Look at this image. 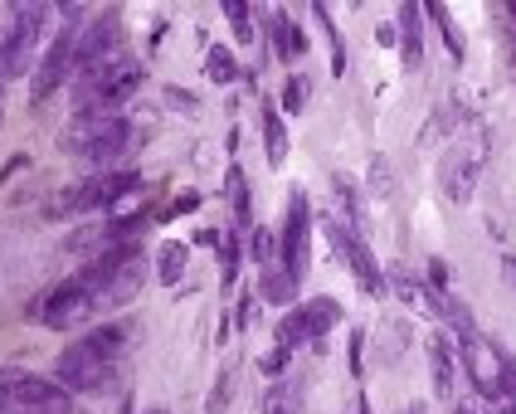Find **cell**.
Segmentation results:
<instances>
[{"mask_svg": "<svg viewBox=\"0 0 516 414\" xmlns=\"http://www.w3.org/2000/svg\"><path fill=\"white\" fill-rule=\"evenodd\" d=\"M502 273H507V278L516 283V259H507V264H502Z\"/></svg>", "mask_w": 516, "mask_h": 414, "instance_id": "cell-34", "label": "cell"}, {"mask_svg": "<svg viewBox=\"0 0 516 414\" xmlns=\"http://www.w3.org/2000/svg\"><path fill=\"white\" fill-rule=\"evenodd\" d=\"M297 395H302V385H297V380L273 385V390L263 395V414H297L302 410V400H297Z\"/></svg>", "mask_w": 516, "mask_h": 414, "instance_id": "cell-20", "label": "cell"}, {"mask_svg": "<svg viewBox=\"0 0 516 414\" xmlns=\"http://www.w3.org/2000/svg\"><path fill=\"white\" fill-rule=\"evenodd\" d=\"M74 30H59V39L44 49V59H39V69H35V103H44L64 78L74 74Z\"/></svg>", "mask_w": 516, "mask_h": 414, "instance_id": "cell-13", "label": "cell"}, {"mask_svg": "<svg viewBox=\"0 0 516 414\" xmlns=\"http://www.w3.org/2000/svg\"><path fill=\"white\" fill-rule=\"evenodd\" d=\"M453 414H468V410H463V405H453Z\"/></svg>", "mask_w": 516, "mask_h": 414, "instance_id": "cell-35", "label": "cell"}, {"mask_svg": "<svg viewBox=\"0 0 516 414\" xmlns=\"http://www.w3.org/2000/svg\"><path fill=\"white\" fill-rule=\"evenodd\" d=\"M263 147H268L273 166H283V156H288V127H283L278 108H268V103H263Z\"/></svg>", "mask_w": 516, "mask_h": 414, "instance_id": "cell-18", "label": "cell"}, {"mask_svg": "<svg viewBox=\"0 0 516 414\" xmlns=\"http://www.w3.org/2000/svg\"><path fill=\"white\" fill-rule=\"evenodd\" d=\"M185 259H190V249H185V244H166V249H161V259H156V273H161V283H181Z\"/></svg>", "mask_w": 516, "mask_h": 414, "instance_id": "cell-21", "label": "cell"}, {"mask_svg": "<svg viewBox=\"0 0 516 414\" xmlns=\"http://www.w3.org/2000/svg\"><path fill=\"white\" fill-rule=\"evenodd\" d=\"M117 346H122V332H117V327H103V332H93V337L74 341V346H69V351L54 361V385H59L64 395L98 390V385L112 376Z\"/></svg>", "mask_w": 516, "mask_h": 414, "instance_id": "cell-2", "label": "cell"}, {"mask_svg": "<svg viewBox=\"0 0 516 414\" xmlns=\"http://www.w3.org/2000/svg\"><path fill=\"white\" fill-rule=\"evenodd\" d=\"M64 147L83 156L88 166H112L132 147V122H122V117H78L69 127V137H64Z\"/></svg>", "mask_w": 516, "mask_h": 414, "instance_id": "cell-4", "label": "cell"}, {"mask_svg": "<svg viewBox=\"0 0 516 414\" xmlns=\"http://www.w3.org/2000/svg\"><path fill=\"white\" fill-rule=\"evenodd\" d=\"M44 20H49V5H15L10 35H0V78H15L30 69Z\"/></svg>", "mask_w": 516, "mask_h": 414, "instance_id": "cell-6", "label": "cell"}, {"mask_svg": "<svg viewBox=\"0 0 516 414\" xmlns=\"http://www.w3.org/2000/svg\"><path fill=\"white\" fill-rule=\"evenodd\" d=\"M370 190H375V195H390V171H385V156H375V161H370Z\"/></svg>", "mask_w": 516, "mask_h": 414, "instance_id": "cell-31", "label": "cell"}, {"mask_svg": "<svg viewBox=\"0 0 516 414\" xmlns=\"http://www.w3.org/2000/svg\"><path fill=\"white\" fill-rule=\"evenodd\" d=\"M390 283H395V293H400L405 302H424V298H429V293H424V283H419V278H414L405 264L390 268ZM390 283H385V288H390Z\"/></svg>", "mask_w": 516, "mask_h": 414, "instance_id": "cell-23", "label": "cell"}, {"mask_svg": "<svg viewBox=\"0 0 516 414\" xmlns=\"http://www.w3.org/2000/svg\"><path fill=\"white\" fill-rule=\"evenodd\" d=\"M0 410L5 414H69L74 400H69L54 380L0 366Z\"/></svg>", "mask_w": 516, "mask_h": 414, "instance_id": "cell-5", "label": "cell"}, {"mask_svg": "<svg viewBox=\"0 0 516 414\" xmlns=\"http://www.w3.org/2000/svg\"><path fill=\"white\" fill-rule=\"evenodd\" d=\"M258 366H263V376H283V366H288V346H273Z\"/></svg>", "mask_w": 516, "mask_h": 414, "instance_id": "cell-33", "label": "cell"}, {"mask_svg": "<svg viewBox=\"0 0 516 414\" xmlns=\"http://www.w3.org/2000/svg\"><path fill=\"white\" fill-rule=\"evenodd\" d=\"M142 88V64L137 59H108V64H93L83 69L74 88V113L78 117H117V108Z\"/></svg>", "mask_w": 516, "mask_h": 414, "instance_id": "cell-1", "label": "cell"}, {"mask_svg": "<svg viewBox=\"0 0 516 414\" xmlns=\"http://www.w3.org/2000/svg\"><path fill=\"white\" fill-rule=\"evenodd\" d=\"M307 234H312V215H307V195L293 190L288 195V225H283V268H288V278L302 283V273H307Z\"/></svg>", "mask_w": 516, "mask_h": 414, "instance_id": "cell-11", "label": "cell"}, {"mask_svg": "<svg viewBox=\"0 0 516 414\" xmlns=\"http://www.w3.org/2000/svg\"><path fill=\"white\" fill-rule=\"evenodd\" d=\"M137 186H142V176H137V171H98V176H88V181H78V186L59 190V195H54V205H49V215L108 210V205H122Z\"/></svg>", "mask_w": 516, "mask_h": 414, "instance_id": "cell-3", "label": "cell"}, {"mask_svg": "<svg viewBox=\"0 0 516 414\" xmlns=\"http://www.w3.org/2000/svg\"><path fill=\"white\" fill-rule=\"evenodd\" d=\"M224 15H229V25H234L239 44H249V39H254V20H249V5H244V0H224Z\"/></svg>", "mask_w": 516, "mask_h": 414, "instance_id": "cell-26", "label": "cell"}, {"mask_svg": "<svg viewBox=\"0 0 516 414\" xmlns=\"http://www.w3.org/2000/svg\"><path fill=\"white\" fill-rule=\"evenodd\" d=\"M400 35H405V64L419 69L424 64V5H414V0L400 5Z\"/></svg>", "mask_w": 516, "mask_h": 414, "instance_id": "cell-15", "label": "cell"}, {"mask_svg": "<svg viewBox=\"0 0 516 414\" xmlns=\"http://www.w3.org/2000/svg\"><path fill=\"white\" fill-rule=\"evenodd\" d=\"M117 44H122V20H117V10H108L74 39V69H93V64L117 59Z\"/></svg>", "mask_w": 516, "mask_h": 414, "instance_id": "cell-12", "label": "cell"}, {"mask_svg": "<svg viewBox=\"0 0 516 414\" xmlns=\"http://www.w3.org/2000/svg\"><path fill=\"white\" fill-rule=\"evenodd\" d=\"M229 390H234V380H229V376H220V380H215V390H210V400H205V410H210V414H220L224 405H229Z\"/></svg>", "mask_w": 516, "mask_h": 414, "instance_id": "cell-30", "label": "cell"}, {"mask_svg": "<svg viewBox=\"0 0 516 414\" xmlns=\"http://www.w3.org/2000/svg\"><path fill=\"white\" fill-rule=\"evenodd\" d=\"M336 322H341L336 298H312L307 307H297V312H288V317L278 322V346H288V351H293L297 341L322 337V332H332Z\"/></svg>", "mask_w": 516, "mask_h": 414, "instance_id": "cell-9", "label": "cell"}, {"mask_svg": "<svg viewBox=\"0 0 516 414\" xmlns=\"http://www.w3.org/2000/svg\"><path fill=\"white\" fill-rule=\"evenodd\" d=\"M249 259H254L258 268H273V259H278V239H273L268 229H254V234H249Z\"/></svg>", "mask_w": 516, "mask_h": 414, "instance_id": "cell-24", "label": "cell"}, {"mask_svg": "<svg viewBox=\"0 0 516 414\" xmlns=\"http://www.w3.org/2000/svg\"><path fill=\"white\" fill-rule=\"evenodd\" d=\"M220 268H224V288L234 283V268H239V244H234V234L220 239Z\"/></svg>", "mask_w": 516, "mask_h": 414, "instance_id": "cell-29", "label": "cell"}, {"mask_svg": "<svg viewBox=\"0 0 516 414\" xmlns=\"http://www.w3.org/2000/svg\"><path fill=\"white\" fill-rule=\"evenodd\" d=\"M147 414H166V410H147Z\"/></svg>", "mask_w": 516, "mask_h": 414, "instance_id": "cell-37", "label": "cell"}, {"mask_svg": "<svg viewBox=\"0 0 516 414\" xmlns=\"http://www.w3.org/2000/svg\"><path fill=\"white\" fill-rule=\"evenodd\" d=\"M429 366H434V390H439V400L453 405V351H448V341H429Z\"/></svg>", "mask_w": 516, "mask_h": 414, "instance_id": "cell-17", "label": "cell"}, {"mask_svg": "<svg viewBox=\"0 0 516 414\" xmlns=\"http://www.w3.org/2000/svg\"><path fill=\"white\" fill-rule=\"evenodd\" d=\"M463 366H468V376H473V390H478V395L502 400V395H497V351H492L482 337L463 341Z\"/></svg>", "mask_w": 516, "mask_h": 414, "instance_id": "cell-14", "label": "cell"}, {"mask_svg": "<svg viewBox=\"0 0 516 414\" xmlns=\"http://www.w3.org/2000/svg\"><path fill=\"white\" fill-rule=\"evenodd\" d=\"M273 39H278V54H283V59H297V54H302V35L293 30L288 15H273Z\"/></svg>", "mask_w": 516, "mask_h": 414, "instance_id": "cell-22", "label": "cell"}, {"mask_svg": "<svg viewBox=\"0 0 516 414\" xmlns=\"http://www.w3.org/2000/svg\"><path fill=\"white\" fill-rule=\"evenodd\" d=\"M327 234H332V244H336V254H341V259H346V264L356 268V283H361V288H366L370 298H380V293H390V288H385V273H380V264H375V254H370V244L366 239H361V234H356V229L351 225H341V220H327Z\"/></svg>", "mask_w": 516, "mask_h": 414, "instance_id": "cell-8", "label": "cell"}, {"mask_svg": "<svg viewBox=\"0 0 516 414\" xmlns=\"http://www.w3.org/2000/svg\"><path fill=\"white\" fill-rule=\"evenodd\" d=\"M307 88H312L307 78H288L283 83V113H302L307 108Z\"/></svg>", "mask_w": 516, "mask_h": 414, "instance_id": "cell-28", "label": "cell"}, {"mask_svg": "<svg viewBox=\"0 0 516 414\" xmlns=\"http://www.w3.org/2000/svg\"><path fill=\"white\" fill-rule=\"evenodd\" d=\"M224 195H229L234 220H239V225H249L254 205H249V181H244V171H239V166H229V176H224Z\"/></svg>", "mask_w": 516, "mask_h": 414, "instance_id": "cell-19", "label": "cell"}, {"mask_svg": "<svg viewBox=\"0 0 516 414\" xmlns=\"http://www.w3.org/2000/svg\"><path fill=\"white\" fill-rule=\"evenodd\" d=\"M482 161V142L478 147H448L439 161V190L453 200V205H468L473 200V186H478V166Z\"/></svg>", "mask_w": 516, "mask_h": 414, "instance_id": "cell-10", "label": "cell"}, {"mask_svg": "<svg viewBox=\"0 0 516 414\" xmlns=\"http://www.w3.org/2000/svg\"><path fill=\"white\" fill-rule=\"evenodd\" d=\"M195 205H200V195H195V190H185V195H176V200L161 210V220H171V215H190Z\"/></svg>", "mask_w": 516, "mask_h": 414, "instance_id": "cell-32", "label": "cell"}, {"mask_svg": "<svg viewBox=\"0 0 516 414\" xmlns=\"http://www.w3.org/2000/svg\"><path fill=\"white\" fill-rule=\"evenodd\" d=\"M424 10L439 20V30H443V39H448V49H453V59H463V30L448 20V10H443V5H424Z\"/></svg>", "mask_w": 516, "mask_h": 414, "instance_id": "cell-27", "label": "cell"}, {"mask_svg": "<svg viewBox=\"0 0 516 414\" xmlns=\"http://www.w3.org/2000/svg\"><path fill=\"white\" fill-rule=\"evenodd\" d=\"M205 74L215 78V83H229V78H239V64H234V54H229V49H210Z\"/></svg>", "mask_w": 516, "mask_h": 414, "instance_id": "cell-25", "label": "cell"}, {"mask_svg": "<svg viewBox=\"0 0 516 414\" xmlns=\"http://www.w3.org/2000/svg\"><path fill=\"white\" fill-rule=\"evenodd\" d=\"M405 414H424V410H419V405H414V410H405Z\"/></svg>", "mask_w": 516, "mask_h": 414, "instance_id": "cell-36", "label": "cell"}, {"mask_svg": "<svg viewBox=\"0 0 516 414\" xmlns=\"http://www.w3.org/2000/svg\"><path fill=\"white\" fill-rule=\"evenodd\" d=\"M258 298L263 302H278V307H288L297 298V283L288 278V268H263V278H258Z\"/></svg>", "mask_w": 516, "mask_h": 414, "instance_id": "cell-16", "label": "cell"}, {"mask_svg": "<svg viewBox=\"0 0 516 414\" xmlns=\"http://www.w3.org/2000/svg\"><path fill=\"white\" fill-rule=\"evenodd\" d=\"M93 312H98V307H93V298L78 288L74 278H69V283H59V288H49L39 302H30V317H35V322H44V327H54V332L88 322Z\"/></svg>", "mask_w": 516, "mask_h": 414, "instance_id": "cell-7", "label": "cell"}]
</instances>
